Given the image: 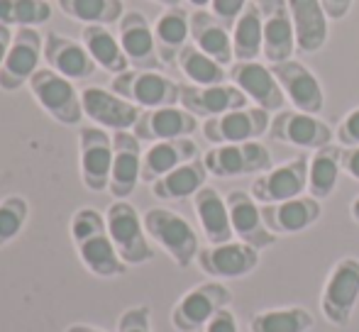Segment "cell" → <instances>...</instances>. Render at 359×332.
Here are the masks:
<instances>
[{
    "mask_svg": "<svg viewBox=\"0 0 359 332\" xmlns=\"http://www.w3.org/2000/svg\"><path fill=\"white\" fill-rule=\"evenodd\" d=\"M69 235H72L79 261L88 274L98 279H120L128 274L130 266L120 259L103 213L88 205L79 208L69 220Z\"/></svg>",
    "mask_w": 359,
    "mask_h": 332,
    "instance_id": "obj_1",
    "label": "cell"
},
{
    "mask_svg": "<svg viewBox=\"0 0 359 332\" xmlns=\"http://www.w3.org/2000/svg\"><path fill=\"white\" fill-rule=\"evenodd\" d=\"M149 240L171 256L179 269H189L198 259L201 242L194 225L169 208H149L142 215Z\"/></svg>",
    "mask_w": 359,
    "mask_h": 332,
    "instance_id": "obj_2",
    "label": "cell"
},
{
    "mask_svg": "<svg viewBox=\"0 0 359 332\" xmlns=\"http://www.w3.org/2000/svg\"><path fill=\"white\" fill-rule=\"evenodd\" d=\"M105 223L120 259L128 266H142L154 259V247L144 230V220L133 203L128 200L110 203L105 210Z\"/></svg>",
    "mask_w": 359,
    "mask_h": 332,
    "instance_id": "obj_3",
    "label": "cell"
},
{
    "mask_svg": "<svg viewBox=\"0 0 359 332\" xmlns=\"http://www.w3.org/2000/svg\"><path fill=\"white\" fill-rule=\"evenodd\" d=\"M27 88L39 108L64 127L81 125V120L86 118L83 105H81V90H76L72 78L52 71L49 67L37 69L34 76L29 78Z\"/></svg>",
    "mask_w": 359,
    "mask_h": 332,
    "instance_id": "obj_4",
    "label": "cell"
},
{
    "mask_svg": "<svg viewBox=\"0 0 359 332\" xmlns=\"http://www.w3.org/2000/svg\"><path fill=\"white\" fill-rule=\"evenodd\" d=\"M232 303V291L222 281H205L189 289L171 308V325L176 332H198Z\"/></svg>",
    "mask_w": 359,
    "mask_h": 332,
    "instance_id": "obj_5",
    "label": "cell"
},
{
    "mask_svg": "<svg viewBox=\"0 0 359 332\" xmlns=\"http://www.w3.org/2000/svg\"><path fill=\"white\" fill-rule=\"evenodd\" d=\"M359 300V259L342 256L330 269L320 293V313L335 328L350 325Z\"/></svg>",
    "mask_w": 359,
    "mask_h": 332,
    "instance_id": "obj_6",
    "label": "cell"
},
{
    "mask_svg": "<svg viewBox=\"0 0 359 332\" xmlns=\"http://www.w3.org/2000/svg\"><path fill=\"white\" fill-rule=\"evenodd\" d=\"M110 90L142 110L179 105L181 100V83L159 71H142V69H128L125 74L113 76Z\"/></svg>",
    "mask_w": 359,
    "mask_h": 332,
    "instance_id": "obj_7",
    "label": "cell"
},
{
    "mask_svg": "<svg viewBox=\"0 0 359 332\" xmlns=\"http://www.w3.org/2000/svg\"><path fill=\"white\" fill-rule=\"evenodd\" d=\"M79 169L81 181L88 191H108L113 171V134L108 130L98 125L79 127Z\"/></svg>",
    "mask_w": 359,
    "mask_h": 332,
    "instance_id": "obj_8",
    "label": "cell"
},
{
    "mask_svg": "<svg viewBox=\"0 0 359 332\" xmlns=\"http://www.w3.org/2000/svg\"><path fill=\"white\" fill-rule=\"evenodd\" d=\"M203 164L210 176L237 179V176L264 174L271 169V152L262 142L215 144L203 154Z\"/></svg>",
    "mask_w": 359,
    "mask_h": 332,
    "instance_id": "obj_9",
    "label": "cell"
},
{
    "mask_svg": "<svg viewBox=\"0 0 359 332\" xmlns=\"http://www.w3.org/2000/svg\"><path fill=\"white\" fill-rule=\"evenodd\" d=\"M44 59V37L37 27H18L13 44L0 67V90L15 93L29 83Z\"/></svg>",
    "mask_w": 359,
    "mask_h": 332,
    "instance_id": "obj_10",
    "label": "cell"
},
{
    "mask_svg": "<svg viewBox=\"0 0 359 332\" xmlns=\"http://www.w3.org/2000/svg\"><path fill=\"white\" fill-rule=\"evenodd\" d=\"M81 105H83L86 118L108 132L110 130L113 132L133 130L142 115V108H137L135 103L125 100L115 90L103 88V85H86L81 90Z\"/></svg>",
    "mask_w": 359,
    "mask_h": 332,
    "instance_id": "obj_11",
    "label": "cell"
},
{
    "mask_svg": "<svg viewBox=\"0 0 359 332\" xmlns=\"http://www.w3.org/2000/svg\"><path fill=\"white\" fill-rule=\"evenodd\" d=\"M269 137L276 139V142L291 144V147L313 149L316 152V149L332 144L335 132L318 115L301 113V110H279L271 118Z\"/></svg>",
    "mask_w": 359,
    "mask_h": 332,
    "instance_id": "obj_12",
    "label": "cell"
},
{
    "mask_svg": "<svg viewBox=\"0 0 359 332\" xmlns=\"http://www.w3.org/2000/svg\"><path fill=\"white\" fill-rule=\"evenodd\" d=\"M269 113L255 105V108H240L217 118H208L201 130L210 144H240L259 139L262 134L269 132Z\"/></svg>",
    "mask_w": 359,
    "mask_h": 332,
    "instance_id": "obj_13",
    "label": "cell"
},
{
    "mask_svg": "<svg viewBox=\"0 0 359 332\" xmlns=\"http://www.w3.org/2000/svg\"><path fill=\"white\" fill-rule=\"evenodd\" d=\"M308 162H311V157L298 154L291 162L264 171L255 179L250 193L262 205L298 198V195H303V191H308Z\"/></svg>",
    "mask_w": 359,
    "mask_h": 332,
    "instance_id": "obj_14",
    "label": "cell"
},
{
    "mask_svg": "<svg viewBox=\"0 0 359 332\" xmlns=\"http://www.w3.org/2000/svg\"><path fill=\"white\" fill-rule=\"evenodd\" d=\"M274 71L276 81H279L281 90H284L286 100H291L293 108L301 113L320 115L325 108V93L318 76L306 67V64L296 62V59H286L279 64H269Z\"/></svg>",
    "mask_w": 359,
    "mask_h": 332,
    "instance_id": "obj_15",
    "label": "cell"
},
{
    "mask_svg": "<svg viewBox=\"0 0 359 332\" xmlns=\"http://www.w3.org/2000/svg\"><path fill=\"white\" fill-rule=\"evenodd\" d=\"M118 39L123 44V52L133 69L156 71V69L164 67L159 59V52H156L154 25L147 20L144 13H140V10L125 13L118 22Z\"/></svg>",
    "mask_w": 359,
    "mask_h": 332,
    "instance_id": "obj_16",
    "label": "cell"
},
{
    "mask_svg": "<svg viewBox=\"0 0 359 332\" xmlns=\"http://www.w3.org/2000/svg\"><path fill=\"white\" fill-rule=\"evenodd\" d=\"M227 74H230V83H235L257 108L266 113H279L284 108L286 95L271 67H264L259 62H235Z\"/></svg>",
    "mask_w": 359,
    "mask_h": 332,
    "instance_id": "obj_17",
    "label": "cell"
},
{
    "mask_svg": "<svg viewBox=\"0 0 359 332\" xmlns=\"http://www.w3.org/2000/svg\"><path fill=\"white\" fill-rule=\"evenodd\" d=\"M198 266L205 276L220 279H242L259 266V249L232 240L225 244H208L198 251Z\"/></svg>",
    "mask_w": 359,
    "mask_h": 332,
    "instance_id": "obj_18",
    "label": "cell"
},
{
    "mask_svg": "<svg viewBox=\"0 0 359 332\" xmlns=\"http://www.w3.org/2000/svg\"><path fill=\"white\" fill-rule=\"evenodd\" d=\"M264 25V49L262 57L269 64L293 59L296 54V29L288 10V0H257Z\"/></svg>",
    "mask_w": 359,
    "mask_h": 332,
    "instance_id": "obj_19",
    "label": "cell"
},
{
    "mask_svg": "<svg viewBox=\"0 0 359 332\" xmlns=\"http://www.w3.org/2000/svg\"><path fill=\"white\" fill-rule=\"evenodd\" d=\"M142 139L130 130L113 132V171H110L108 193L125 200L135 193L142 181Z\"/></svg>",
    "mask_w": 359,
    "mask_h": 332,
    "instance_id": "obj_20",
    "label": "cell"
},
{
    "mask_svg": "<svg viewBox=\"0 0 359 332\" xmlns=\"http://www.w3.org/2000/svg\"><path fill=\"white\" fill-rule=\"evenodd\" d=\"M227 210H230V223L235 230V237L240 242L250 244L255 249H266L271 244L279 242V235H274L266 228L264 218H262V208L255 200V195L247 191H230L225 195Z\"/></svg>",
    "mask_w": 359,
    "mask_h": 332,
    "instance_id": "obj_21",
    "label": "cell"
},
{
    "mask_svg": "<svg viewBox=\"0 0 359 332\" xmlns=\"http://www.w3.org/2000/svg\"><path fill=\"white\" fill-rule=\"evenodd\" d=\"M181 108L194 113L196 118H217L230 110L247 108L250 98L237 88L235 83H217V85H194L184 83L181 85Z\"/></svg>",
    "mask_w": 359,
    "mask_h": 332,
    "instance_id": "obj_22",
    "label": "cell"
},
{
    "mask_svg": "<svg viewBox=\"0 0 359 332\" xmlns=\"http://www.w3.org/2000/svg\"><path fill=\"white\" fill-rule=\"evenodd\" d=\"M198 130V118L179 105H166V108L142 110L133 132L142 142H161V139H179L191 137Z\"/></svg>",
    "mask_w": 359,
    "mask_h": 332,
    "instance_id": "obj_23",
    "label": "cell"
},
{
    "mask_svg": "<svg viewBox=\"0 0 359 332\" xmlns=\"http://www.w3.org/2000/svg\"><path fill=\"white\" fill-rule=\"evenodd\" d=\"M44 62L52 71L62 74L72 81H88L98 69L83 42H76L59 32H49L44 37Z\"/></svg>",
    "mask_w": 359,
    "mask_h": 332,
    "instance_id": "obj_24",
    "label": "cell"
},
{
    "mask_svg": "<svg viewBox=\"0 0 359 332\" xmlns=\"http://www.w3.org/2000/svg\"><path fill=\"white\" fill-rule=\"evenodd\" d=\"M323 215V205L313 195H298V198H288L281 203L262 205V218H264L266 228L274 235H296L316 225Z\"/></svg>",
    "mask_w": 359,
    "mask_h": 332,
    "instance_id": "obj_25",
    "label": "cell"
},
{
    "mask_svg": "<svg viewBox=\"0 0 359 332\" xmlns=\"http://www.w3.org/2000/svg\"><path fill=\"white\" fill-rule=\"evenodd\" d=\"M288 10L296 29V52H320L327 42V22H330L320 0H288Z\"/></svg>",
    "mask_w": 359,
    "mask_h": 332,
    "instance_id": "obj_26",
    "label": "cell"
},
{
    "mask_svg": "<svg viewBox=\"0 0 359 332\" xmlns=\"http://www.w3.org/2000/svg\"><path fill=\"white\" fill-rule=\"evenodd\" d=\"M194 159H198V144L191 137L151 142L149 149L142 154V181L151 186L156 179L179 169L181 164L194 162Z\"/></svg>",
    "mask_w": 359,
    "mask_h": 332,
    "instance_id": "obj_27",
    "label": "cell"
},
{
    "mask_svg": "<svg viewBox=\"0 0 359 332\" xmlns=\"http://www.w3.org/2000/svg\"><path fill=\"white\" fill-rule=\"evenodd\" d=\"M194 210L196 218L203 230V237L208 244H225L232 242L235 230L230 223V210H227V200L215 191L213 186H203L198 193L194 195Z\"/></svg>",
    "mask_w": 359,
    "mask_h": 332,
    "instance_id": "obj_28",
    "label": "cell"
},
{
    "mask_svg": "<svg viewBox=\"0 0 359 332\" xmlns=\"http://www.w3.org/2000/svg\"><path fill=\"white\" fill-rule=\"evenodd\" d=\"M191 39H194V44L201 52L208 54L210 59H215L222 67L235 62L232 29L225 27L208 10H194L191 13Z\"/></svg>",
    "mask_w": 359,
    "mask_h": 332,
    "instance_id": "obj_29",
    "label": "cell"
},
{
    "mask_svg": "<svg viewBox=\"0 0 359 332\" xmlns=\"http://www.w3.org/2000/svg\"><path fill=\"white\" fill-rule=\"evenodd\" d=\"M81 42L88 49L98 69L108 71L110 76H118L130 69V62L123 52V44L108 29V25H83L81 29Z\"/></svg>",
    "mask_w": 359,
    "mask_h": 332,
    "instance_id": "obj_30",
    "label": "cell"
},
{
    "mask_svg": "<svg viewBox=\"0 0 359 332\" xmlns=\"http://www.w3.org/2000/svg\"><path fill=\"white\" fill-rule=\"evenodd\" d=\"M191 37V15L184 8H166L154 22L156 52L161 64H174Z\"/></svg>",
    "mask_w": 359,
    "mask_h": 332,
    "instance_id": "obj_31",
    "label": "cell"
},
{
    "mask_svg": "<svg viewBox=\"0 0 359 332\" xmlns=\"http://www.w3.org/2000/svg\"><path fill=\"white\" fill-rule=\"evenodd\" d=\"M208 169H205L203 159H194V162L181 164L179 169L169 171L166 176L156 179L151 184V193L159 200H184L194 198L208 181Z\"/></svg>",
    "mask_w": 359,
    "mask_h": 332,
    "instance_id": "obj_32",
    "label": "cell"
},
{
    "mask_svg": "<svg viewBox=\"0 0 359 332\" xmlns=\"http://www.w3.org/2000/svg\"><path fill=\"white\" fill-rule=\"evenodd\" d=\"M264 49V25L257 0H250L245 13L232 25V52L235 62H257Z\"/></svg>",
    "mask_w": 359,
    "mask_h": 332,
    "instance_id": "obj_33",
    "label": "cell"
},
{
    "mask_svg": "<svg viewBox=\"0 0 359 332\" xmlns=\"http://www.w3.org/2000/svg\"><path fill=\"white\" fill-rule=\"evenodd\" d=\"M342 171V149L335 144H327L313 152L308 162V195L318 200H325L337 188V179Z\"/></svg>",
    "mask_w": 359,
    "mask_h": 332,
    "instance_id": "obj_34",
    "label": "cell"
},
{
    "mask_svg": "<svg viewBox=\"0 0 359 332\" xmlns=\"http://www.w3.org/2000/svg\"><path fill=\"white\" fill-rule=\"evenodd\" d=\"M316 323L311 310L303 305L262 310L250 318V332H308Z\"/></svg>",
    "mask_w": 359,
    "mask_h": 332,
    "instance_id": "obj_35",
    "label": "cell"
},
{
    "mask_svg": "<svg viewBox=\"0 0 359 332\" xmlns=\"http://www.w3.org/2000/svg\"><path fill=\"white\" fill-rule=\"evenodd\" d=\"M176 64H179L181 74L194 85H217V83H227V78H230L225 67L217 64L215 59H210L208 54L201 52L194 42H189L181 49Z\"/></svg>",
    "mask_w": 359,
    "mask_h": 332,
    "instance_id": "obj_36",
    "label": "cell"
},
{
    "mask_svg": "<svg viewBox=\"0 0 359 332\" xmlns=\"http://www.w3.org/2000/svg\"><path fill=\"white\" fill-rule=\"evenodd\" d=\"M57 8L86 25H113L125 15L123 0H57Z\"/></svg>",
    "mask_w": 359,
    "mask_h": 332,
    "instance_id": "obj_37",
    "label": "cell"
},
{
    "mask_svg": "<svg viewBox=\"0 0 359 332\" xmlns=\"http://www.w3.org/2000/svg\"><path fill=\"white\" fill-rule=\"evenodd\" d=\"M52 18L47 0H0V22L8 27H39Z\"/></svg>",
    "mask_w": 359,
    "mask_h": 332,
    "instance_id": "obj_38",
    "label": "cell"
},
{
    "mask_svg": "<svg viewBox=\"0 0 359 332\" xmlns=\"http://www.w3.org/2000/svg\"><path fill=\"white\" fill-rule=\"evenodd\" d=\"M29 220V200L20 193L0 198V249L22 235Z\"/></svg>",
    "mask_w": 359,
    "mask_h": 332,
    "instance_id": "obj_39",
    "label": "cell"
},
{
    "mask_svg": "<svg viewBox=\"0 0 359 332\" xmlns=\"http://www.w3.org/2000/svg\"><path fill=\"white\" fill-rule=\"evenodd\" d=\"M115 332H154L151 330V308L147 303L125 308L118 318Z\"/></svg>",
    "mask_w": 359,
    "mask_h": 332,
    "instance_id": "obj_40",
    "label": "cell"
},
{
    "mask_svg": "<svg viewBox=\"0 0 359 332\" xmlns=\"http://www.w3.org/2000/svg\"><path fill=\"white\" fill-rule=\"evenodd\" d=\"M247 3H250V0H213V3H210V13H213L225 27L232 29L237 18L245 13Z\"/></svg>",
    "mask_w": 359,
    "mask_h": 332,
    "instance_id": "obj_41",
    "label": "cell"
},
{
    "mask_svg": "<svg viewBox=\"0 0 359 332\" xmlns=\"http://www.w3.org/2000/svg\"><path fill=\"white\" fill-rule=\"evenodd\" d=\"M337 142L342 147H359V108L350 110L337 125Z\"/></svg>",
    "mask_w": 359,
    "mask_h": 332,
    "instance_id": "obj_42",
    "label": "cell"
},
{
    "mask_svg": "<svg viewBox=\"0 0 359 332\" xmlns=\"http://www.w3.org/2000/svg\"><path fill=\"white\" fill-rule=\"evenodd\" d=\"M203 332H240V328H237L235 313H232L230 308H222L220 313H217L215 318L210 320L208 325H205Z\"/></svg>",
    "mask_w": 359,
    "mask_h": 332,
    "instance_id": "obj_43",
    "label": "cell"
},
{
    "mask_svg": "<svg viewBox=\"0 0 359 332\" xmlns=\"http://www.w3.org/2000/svg\"><path fill=\"white\" fill-rule=\"evenodd\" d=\"M323 10H325V15L330 20H342L350 15L352 5H355V0H320Z\"/></svg>",
    "mask_w": 359,
    "mask_h": 332,
    "instance_id": "obj_44",
    "label": "cell"
},
{
    "mask_svg": "<svg viewBox=\"0 0 359 332\" xmlns=\"http://www.w3.org/2000/svg\"><path fill=\"white\" fill-rule=\"evenodd\" d=\"M342 171H345L350 179L359 181V147L342 149Z\"/></svg>",
    "mask_w": 359,
    "mask_h": 332,
    "instance_id": "obj_45",
    "label": "cell"
},
{
    "mask_svg": "<svg viewBox=\"0 0 359 332\" xmlns=\"http://www.w3.org/2000/svg\"><path fill=\"white\" fill-rule=\"evenodd\" d=\"M13 37H15L13 27H8V25H3V22H0V67H3L5 57H8V52H10V44H13Z\"/></svg>",
    "mask_w": 359,
    "mask_h": 332,
    "instance_id": "obj_46",
    "label": "cell"
},
{
    "mask_svg": "<svg viewBox=\"0 0 359 332\" xmlns=\"http://www.w3.org/2000/svg\"><path fill=\"white\" fill-rule=\"evenodd\" d=\"M64 332H108V330H103V328H98V325H86V323H74V325H69Z\"/></svg>",
    "mask_w": 359,
    "mask_h": 332,
    "instance_id": "obj_47",
    "label": "cell"
},
{
    "mask_svg": "<svg viewBox=\"0 0 359 332\" xmlns=\"http://www.w3.org/2000/svg\"><path fill=\"white\" fill-rule=\"evenodd\" d=\"M350 215H352V220L355 223H359V195L355 200H352V205H350Z\"/></svg>",
    "mask_w": 359,
    "mask_h": 332,
    "instance_id": "obj_48",
    "label": "cell"
},
{
    "mask_svg": "<svg viewBox=\"0 0 359 332\" xmlns=\"http://www.w3.org/2000/svg\"><path fill=\"white\" fill-rule=\"evenodd\" d=\"M186 3H191L196 10H205V5H210L213 0H186Z\"/></svg>",
    "mask_w": 359,
    "mask_h": 332,
    "instance_id": "obj_49",
    "label": "cell"
},
{
    "mask_svg": "<svg viewBox=\"0 0 359 332\" xmlns=\"http://www.w3.org/2000/svg\"><path fill=\"white\" fill-rule=\"evenodd\" d=\"M154 3H161V5H166V8H179L181 0H154Z\"/></svg>",
    "mask_w": 359,
    "mask_h": 332,
    "instance_id": "obj_50",
    "label": "cell"
}]
</instances>
